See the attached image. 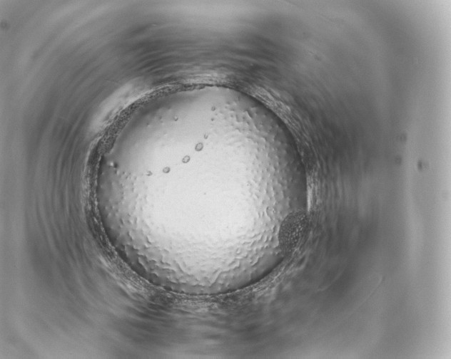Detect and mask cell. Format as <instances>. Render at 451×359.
Here are the masks:
<instances>
[{"instance_id": "6da1fadb", "label": "cell", "mask_w": 451, "mask_h": 359, "mask_svg": "<svg viewBox=\"0 0 451 359\" xmlns=\"http://www.w3.org/2000/svg\"><path fill=\"white\" fill-rule=\"evenodd\" d=\"M307 219L305 213L300 211L290 214L285 219L280 234V243L284 251H291L296 247L305 231Z\"/></svg>"}]
</instances>
